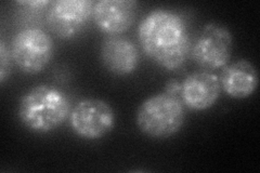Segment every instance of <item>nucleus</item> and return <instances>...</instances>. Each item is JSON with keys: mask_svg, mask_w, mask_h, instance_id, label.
I'll use <instances>...</instances> for the list:
<instances>
[{"mask_svg": "<svg viewBox=\"0 0 260 173\" xmlns=\"http://www.w3.org/2000/svg\"><path fill=\"white\" fill-rule=\"evenodd\" d=\"M53 41L47 32L36 27L24 28L11 44V56L19 68L34 75L43 72L53 56Z\"/></svg>", "mask_w": 260, "mask_h": 173, "instance_id": "nucleus-4", "label": "nucleus"}, {"mask_svg": "<svg viewBox=\"0 0 260 173\" xmlns=\"http://www.w3.org/2000/svg\"><path fill=\"white\" fill-rule=\"evenodd\" d=\"M10 53L5 41H0V82L4 84L10 73Z\"/></svg>", "mask_w": 260, "mask_h": 173, "instance_id": "nucleus-12", "label": "nucleus"}, {"mask_svg": "<svg viewBox=\"0 0 260 173\" xmlns=\"http://www.w3.org/2000/svg\"><path fill=\"white\" fill-rule=\"evenodd\" d=\"M91 0H56L47 13L48 27L60 38L74 37L92 16Z\"/></svg>", "mask_w": 260, "mask_h": 173, "instance_id": "nucleus-7", "label": "nucleus"}, {"mask_svg": "<svg viewBox=\"0 0 260 173\" xmlns=\"http://www.w3.org/2000/svg\"><path fill=\"white\" fill-rule=\"evenodd\" d=\"M219 77L213 73L197 72L181 84L180 94L183 104L192 111H206L213 107L220 96Z\"/></svg>", "mask_w": 260, "mask_h": 173, "instance_id": "nucleus-9", "label": "nucleus"}, {"mask_svg": "<svg viewBox=\"0 0 260 173\" xmlns=\"http://www.w3.org/2000/svg\"><path fill=\"white\" fill-rule=\"evenodd\" d=\"M180 90H181V85L180 84H178L177 81H170L169 84L167 85L166 92L169 93V94L177 95L178 93H180Z\"/></svg>", "mask_w": 260, "mask_h": 173, "instance_id": "nucleus-14", "label": "nucleus"}, {"mask_svg": "<svg viewBox=\"0 0 260 173\" xmlns=\"http://www.w3.org/2000/svg\"><path fill=\"white\" fill-rule=\"evenodd\" d=\"M138 3L134 0H99L94 3L92 18L104 34L117 36L133 26Z\"/></svg>", "mask_w": 260, "mask_h": 173, "instance_id": "nucleus-8", "label": "nucleus"}, {"mask_svg": "<svg viewBox=\"0 0 260 173\" xmlns=\"http://www.w3.org/2000/svg\"><path fill=\"white\" fill-rule=\"evenodd\" d=\"M185 121L183 102L167 92L152 95L139 106L136 122L142 133L153 139H167L180 131Z\"/></svg>", "mask_w": 260, "mask_h": 173, "instance_id": "nucleus-3", "label": "nucleus"}, {"mask_svg": "<svg viewBox=\"0 0 260 173\" xmlns=\"http://www.w3.org/2000/svg\"><path fill=\"white\" fill-rule=\"evenodd\" d=\"M232 48L233 37L230 29L221 23L209 22L191 48V55L200 67L215 71L228 65Z\"/></svg>", "mask_w": 260, "mask_h": 173, "instance_id": "nucleus-5", "label": "nucleus"}, {"mask_svg": "<svg viewBox=\"0 0 260 173\" xmlns=\"http://www.w3.org/2000/svg\"><path fill=\"white\" fill-rule=\"evenodd\" d=\"M16 5L28 7L30 9H42V8H45L48 5H51V3L48 2V0H35V2L31 0V2H18Z\"/></svg>", "mask_w": 260, "mask_h": 173, "instance_id": "nucleus-13", "label": "nucleus"}, {"mask_svg": "<svg viewBox=\"0 0 260 173\" xmlns=\"http://www.w3.org/2000/svg\"><path fill=\"white\" fill-rule=\"evenodd\" d=\"M72 112L69 97L61 90L39 85L21 98L18 115L21 122L36 133H48L60 127Z\"/></svg>", "mask_w": 260, "mask_h": 173, "instance_id": "nucleus-2", "label": "nucleus"}, {"mask_svg": "<svg viewBox=\"0 0 260 173\" xmlns=\"http://www.w3.org/2000/svg\"><path fill=\"white\" fill-rule=\"evenodd\" d=\"M225 94L233 98H246L253 95L258 87V72L248 60H239L225 65L219 77Z\"/></svg>", "mask_w": 260, "mask_h": 173, "instance_id": "nucleus-11", "label": "nucleus"}, {"mask_svg": "<svg viewBox=\"0 0 260 173\" xmlns=\"http://www.w3.org/2000/svg\"><path fill=\"white\" fill-rule=\"evenodd\" d=\"M72 130L78 136L96 140L107 135L115 126V113L112 106L100 98H84L70 114Z\"/></svg>", "mask_w": 260, "mask_h": 173, "instance_id": "nucleus-6", "label": "nucleus"}, {"mask_svg": "<svg viewBox=\"0 0 260 173\" xmlns=\"http://www.w3.org/2000/svg\"><path fill=\"white\" fill-rule=\"evenodd\" d=\"M138 38L145 54L168 71L181 67L191 55V40L185 22L174 11H151L140 23Z\"/></svg>", "mask_w": 260, "mask_h": 173, "instance_id": "nucleus-1", "label": "nucleus"}, {"mask_svg": "<svg viewBox=\"0 0 260 173\" xmlns=\"http://www.w3.org/2000/svg\"><path fill=\"white\" fill-rule=\"evenodd\" d=\"M139 51L137 46L124 37L110 36L100 47V60L103 66L117 76L133 74L139 65Z\"/></svg>", "mask_w": 260, "mask_h": 173, "instance_id": "nucleus-10", "label": "nucleus"}]
</instances>
